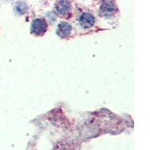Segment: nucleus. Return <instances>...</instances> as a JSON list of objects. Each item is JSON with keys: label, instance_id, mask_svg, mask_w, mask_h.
<instances>
[{"label": "nucleus", "instance_id": "1", "mask_svg": "<svg viewBox=\"0 0 150 150\" xmlns=\"http://www.w3.org/2000/svg\"><path fill=\"white\" fill-rule=\"evenodd\" d=\"M47 24L44 19H36L32 25V32L35 35H42L46 32Z\"/></svg>", "mask_w": 150, "mask_h": 150}, {"label": "nucleus", "instance_id": "2", "mask_svg": "<svg viewBox=\"0 0 150 150\" xmlns=\"http://www.w3.org/2000/svg\"><path fill=\"white\" fill-rule=\"evenodd\" d=\"M96 22L95 17L90 13H84L80 18V23L81 26L86 29H89L93 26Z\"/></svg>", "mask_w": 150, "mask_h": 150}, {"label": "nucleus", "instance_id": "3", "mask_svg": "<svg viewBox=\"0 0 150 150\" xmlns=\"http://www.w3.org/2000/svg\"><path fill=\"white\" fill-rule=\"evenodd\" d=\"M116 11V8L115 5L112 2H104L101 7V12L103 16H108L112 15V14H114L115 11Z\"/></svg>", "mask_w": 150, "mask_h": 150}, {"label": "nucleus", "instance_id": "4", "mask_svg": "<svg viewBox=\"0 0 150 150\" xmlns=\"http://www.w3.org/2000/svg\"><path fill=\"white\" fill-rule=\"evenodd\" d=\"M71 31V26L69 23L66 22H62L59 24L58 29H57V34L62 38H65L70 35Z\"/></svg>", "mask_w": 150, "mask_h": 150}, {"label": "nucleus", "instance_id": "5", "mask_svg": "<svg viewBox=\"0 0 150 150\" xmlns=\"http://www.w3.org/2000/svg\"><path fill=\"white\" fill-rule=\"evenodd\" d=\"M56 8L58 13L61 14H65L70 9V4L66 1H61L56 5Z\"/></svg>", "mask_w": 150, "mask_h": 150}]
</instances>
